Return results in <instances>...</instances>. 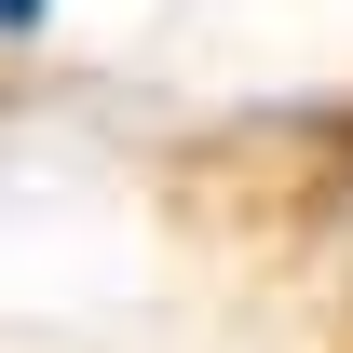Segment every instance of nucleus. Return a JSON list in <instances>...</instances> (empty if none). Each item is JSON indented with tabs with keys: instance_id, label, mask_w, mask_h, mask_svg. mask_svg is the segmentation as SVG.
<instances>
[{
	"instance_id": "f257e3e1",
	"label": "nucleus",
	"mask_w": 353,
	"mask_h": 353,
	"mask_svg": "<svg viewBox=\"0 0 353 353\" xmlns=\"http://www.w3.org/2000/svg\"><path fill=\"white\" fill-rule=\"evenodd\" d=\"M28 28H41V0H0V41H28Z\"/></svg>"
}]
</instances>
